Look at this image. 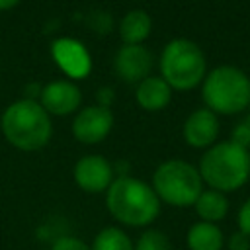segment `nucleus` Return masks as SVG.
I'll return each mask as SVG.
<instances>
[{
	"label": "nucleus",
	"instance_id": "nucleus-23",
	"mask_svg": "<svg viewBox=\"0 0 250 250\" xmlns=\"http://www.w3.org/2000/svg\"><path fill=\"white\" fill-rule=\"evenodd\" d=\"M111 102H113V90L111 88H100V92H98V105L109 107Z\"/></svg>",
	"mask_w": 250,
	"mask_h": 250
},
{
	"label": "nucleus",
	"instance_id": "nucleus-19",
	"mask_svg": "<svg viewBox=\"0 0 250 250\" xmlns=\"http://www.w3.org/2000/svg\"><path fill=\"white\" fill-rule=\"evenodd\" d=\"M230 141L244 146V148H250V115L246 119H242L234 129H232V135H230Z\"/></svg>",
	"mask_w": 250,
	"mask_h": 250
},
{
	"label": "nucleus",
	"instance_id": "nucleus-3",
	"mask_svg": "<svg viewBox=\"0 0 250 250\" xmlns=\"http://www.w3.org/2000/svg\"><path fill=\"white\" fill-rule=\"evenodd\" d=\"M6 141L20 150H39L53 135V123L49 113L37 100H18L10 104L0 119Z\"/></svg>",
	"mask_w": 250,
	"mask_h": 250
},
{
	"label": "nucleus",
	"instance_id": "nucleus-15",
	"mask_svg": "<svg viewBox=\"0 0 250 250\" xmlns=\"http://www.w3.org/2000/svg\"><path fill=\"white\" fill-rule=\"evenodd\" d=\"M152 20L145 10H131L119 21V35L125 45H143L150 35Z\"/></svg>",
	"mask_w": 250,
	"mask_h": 250
},
{
	"label": "nucleus",
	"instance_id": "nucleus-17",
	"mask_svg": "<svg viewBox=\"0 0 250 250\" xmlns=\"http://www.w3.org/2000/svg\"><path fill=\"white\" fill-rule=\"evenodd\" d=\"M90 248L92 250H133V242H131L129 234L123 229H119V227H104L96 234V238H94Z\"/></svg>",
	"mask_w": 250,
	"mask_h": 250
},
{
	"label": "nucleus",
	"instance_id": "nucleus-2",
	"mask_svg": "<svg viewBox=\"0 0 250 250\" xmlns=\"http://www.w3.org/2000/svg\"><path fill=\"white\" fill-rule=\"evenodd\" d=\"M197 170L211 189L236 191L250 180V152L230 139L219 141L203 152Z\"/></svg>",
	"mask_w": 250,
	"mask_h": 250
},
{
	"label": "nucleus",
	"instance_id": "nucleus-20",
	"mask_svg": "<svg viewBox=\"0 0 250 250\" xmlns=\"http://www.w3.org/2000/svg\"><path fill=\"white\" fill-rule=\"evenodd\" d=\"M51 250H92L82 238L76 236H61L53 242Z\"/></svg>",
	"mask_w": 250,
	"mask_h": 250
},
{
	"label": "nucleus",
	"instance_id": "nucleus-6",
	"mask_svg": "<svg viewBox=\"0 0 250 250\" xmlns=\"http://www.w3.org/2000/svg\"><path fill=\"white\" fill-rule=\"evenodd\" d=\"M152 189L156 191L160 203L172 207H189L197 201L203 191V180L199 170L180 158L162 162L152 174Z\"/></svg>",
	"mask_w": 250,
	"mask_h": 250
},
{
	"label": "nucleus",
	"instance_id": "nucleus-18",
	"mask_svg": "<svg viewBox=\"0 0 250 250\" xmlns=\"http://www.w3.org/2000/svg\"><path fill=\"white\" fill-rule=\"evenodd\" d=\"M133 250H172V244L162 230L146 229L145 232H141V236L133 244Z\"/></svg>",
	"mask_w": 250,
	"mask_h": 250
},
{
	"label": "nucleus",
	"instance_id": "nucleus-22",
	"mask_svg": "<svg viewBox=\"0 0 250 250\" xmlns=\"http://www.w3.org/2000/svg\"><path fill=\"white\" fill-rule=\"evenodd\" d=\"M227 250H250V236L236 230L227 240Z\"/></svg>",
	"mask_w": 250,
	"mask_h": 250
},
{
	"label": "nucleus",
	"instance_id": "nucleus-9",
	"mask_svg": "<svg viewBox=\"0 0 250 250\" xmlns=\"http://www.w3.org/2000/svg\"><path fill=\"white\" fill-rule=\"evenodd\" d=\"M113 127V113L109 107L88 105L80 109L72 119V135L84 145L102 143Z\"/></svg>",
	"mask_w": 250,
	"mask_h": 250
},
{
	"label": "nucleus",
	"instance_id": "nucleus-1",
	"mask_svg": "<svg viewBox=\"0 0 250 250\" xmlns=\"http://www.w3.org/2000/svg\"><path fill=\"white\" fill-rule=\"evenodd\" d=\"M105 207L125 227H148L160 215V199L152 186L133 176H117L111 182Z\"/></svg>",
	"mask_w": 250,
	"mask_h": 250
},
{
	"label": "nucleus",
	"instance_id": "nucleus-5",
	"mask_svg": "<svg viewBox=\"0 0 250 250\" xmlns=\"http://www.w3.org/2000/svg\"><path fill=\"white\" fill-rule=\"evenodd\" d=\"M207 74V61L201 47L186 37L166 43L160 55V76L172 90H193Z\"/></svg>",
	"mask_w": 250,
	"mask_h": 250
},
{
	"label": "nucleus",
	"instance_id": "nucleus-21",
	"mask_svg": "<svg viewBox=\"0 0 250 250\" xmlns=\"http://www.w3.org/2000/svg\"><path fill=\"white\" fill-rule=\"evenodd\" d=\"M236 225H238V230H240V232H244V234L250 236V197L238 207Z\"/></svg>",
	"mask_w": 250,
	"mask_h": 250
},
{
	"label": "nucleus",
	"instance_id": "nucleus-25",
	"mask_svg": "<svg viewBox=\"0 0 250 250\" xmlns=\"http://www.w3.org/2000/svg\"><path fill=\"white\" fill-rule=\"evenodd\" d=\"M248 152H250V148H248Z\"/></svg>",
	"mask_w": 250,
	"mask_h": 250
},
{
	"label": "nucleus",
	"instance_id": "nucleus-14",
	"mask_svg": "<svg viewBox=\"0 0 250 250\" xmlns=\"http://www.w3.org/2000/svg\"><path fill=\"white\" fill-rule=\"evenodd\" d=\"M188 250H223L225 234L215 223L197 221L189 227L186 234Z\"/></svg>",
	"mask_w": 250,
	"mask_h": 250
},
{
	"label": "nucleus",
	"instance_id": "nucleus-4",
	"mask_svg": "<svg viewBox=\"0 0 250 250\" xmlns=\"http://www.w3.org/2000/svg\"><path fill=\"white\" fill-rule=\"evenodd\" d=\"M201 98L217 115H238L250 107V76L234 64H219L205 74Z\"/></svg>",
	"mask_w": 250,
	"mask_h": 250
},
{
	"label": "nucleus",
	"instance_id": "nucleus-12",
	"mask_svg": "<svg viewBox=\"0 0 250 250\" xmlns=\"http://www.w3.org/2000/svg\"><path fill=\"white\" fill-rule=\"evenodd\" d=\"M152 53L143 45H123L115 55V72L121 80L141 82L150 76L152 68Z\"/></svg>",
	"mask_w": 250,
	"mask_h": 250
},
{
	"label": "nucleus",
	"instance_id": "nucleus-10",
	"mask_svg": "<svg viewBox=\"0 0 250 250\" xmlns=\"http://www.w3.org/2000/svg\"><path fill=\"white\" fill-rule=\"evenodd\" d=\"M39 104L49 115H70L82 104V92L72 80H53L41 88Z\"/></svg>",
	"mask_w": 250,
	"mask_h": 250
},
{
	"label": "nucleus",
	"instance_id": "nucleus-16",
	"mask_svg": "<svg viewBox=\"0 0 250 250\" xmlns=\"http://www.w3.org/2000/svg\"><path fill=\"white\" fill-rule=\"evenodd\" d=\"M193 207H195V213H197L199 221L217 225L229 213V199H227V193L209 188V189H203L199 193Z\"/></svg>",
	"mask_w": 250,
	"mask_h": 250
},
{
	"label": "nucleus",
	"instance_id": "nucleus-11",
	"mask_svg": "<svg viewBox=\"0 0 250 250\" xmlns=\"http://www.w3.org/2000/svg\"><path fill=\"white\" fill-rule=\"evenodd\" d=\"M219 115L207 107H199L188 115L184 121V141L193 148H209L217 143L219 137Z\"/></svg>",
	"mask_w": 250,
	"mask_h": 250
},
{
	"label": "nucleus",
	"instance_id": "nucleus-13",
	"mask_svg": "<svg viewBox=\"0 0 250 250\" xmlns=\"http://www.w3.org/2000/svg\"><path fill=\"white\" fill-rule=\"evenodd\" d=\"M135 100L146 111H160L170 104L172 88L162 76H146L137 84Z\"/></svg>",
	"mask_w": 250,
	"mask_h": 250
},
{
	"label": "nucleus",
	"instance_id": "nucleus-24",
	"mask_svg": "<svg viewBox=\"0 0 250 250\" xmlns=\"http://www.w3.org/2000/svg\"><path fill=\"white\" fill-rule=\"evenodd\" d=\"M20 0H0V10H10L18 4Z\"/></svg>",
	"mask_w": 250,
	"mask_h": 250
},
{
	"label": "nucleus",
	"instance_id": "nucleus-8",
	"mask_svg": "<svg viewBox=\"0 0 250 250\" xmlns=\"http://www.w3.org/2000/svg\"><path fill=\"white\" fill-rule=\"evenodd\" d=\"M74 182L80 189L88 193H102L107 191L111 182L115 180L113 164L102 154H86L82 156L72 170Z\"/></svg>",
	"mask_w": 250,
	"mask_h": 250
},
{
	"label": "nucleus",
	"instance_id": "nucleus-7",
	"mask_svg": "<svg viewBox=\"0 0 250 250\" xmlns=\"http://www.w3.org/2000/svg\"><path fill=\"white\" fill-rule=\"evenodd\" d=\"M51 57L57 66L74 80L86 78L92 70V57L82 41L74 37H59L51 45Z\"/></svg>",
	"mask_w": 250,
	"mask_h": 250
}]
</instances>
